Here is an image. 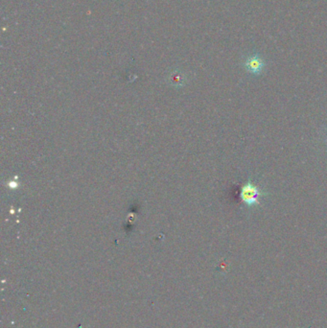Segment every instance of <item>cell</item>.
Wrapping results in <instances>:
<instances>
[{
	"mask_svg": "<svg viewBox=\"0 0 327 328\" xmlns=\"http://www.w3.org/2000/svg\"><path fill=\"white\" fill-rule=\"evenodd\" d=\"M261 196V190L251 180H248L241 188L240 198L243 203L248 207H253L258 205Z\"/></svg>",
	"mask_w": 327,
	"mask_h": 328,
	"instance_id": "obj_1",
	"label": "cell"
},
{
	"mask_svg": "<svg viewBox=\"0 0 327 328\" xmlns=\"http://www.w3.org/2000/svg\"><path fill=\"white\" fill-rule=\"evenodd\" d=\"M265 62L263 59L260 57L258 54H253L251 56L247 58L244 66L246 68V70L253 74V75H259L261 72L263 71L264 67H265Z\"/></svg>",
	"mask_w": 327,
	"mask_h": 328,
	"instance_id": "obj_2",
	"label": "cell"
}]
</instances>
